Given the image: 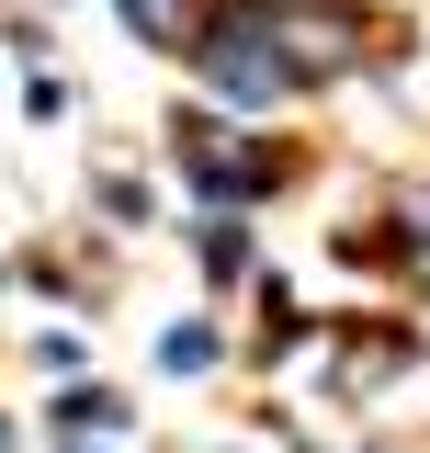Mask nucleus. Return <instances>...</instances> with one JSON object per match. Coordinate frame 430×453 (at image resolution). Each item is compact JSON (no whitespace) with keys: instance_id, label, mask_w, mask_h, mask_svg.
<instances>
[{"instance_id":"obj_1","label":"nucleus","mask_w":430,"mask_h":453,"mask_svg":"<svg viewBox=\"0 0 430 453\" xmlns=\"http://www.w3.org/2000/svg\"><path fill=\"white\" fill-rule=\"evenodd\" d=\"M193 68H204V91L227 113H272L283 91H295V68H283V46H272L261 0H250V12H215L204 35H193Z\"/></svg>"},{"instance_id":"obj_2","label":"nucleus","mask_w":430,"mask_h":453,"mask_svg":"<svg viewBox=\"0 0 430 453\" xmlns=\"http://www.w3.org/2000/svg\"><path fill=\"white\" fill-rule=\"evenodd\" d=\"M170 159L193 170V193H204V216H238L250 193H272V159H238L215 113H181V125H170Z\"/></svg>"},{"instance_id":"obj_3","label":"nucleus","mask_w":430,"mask_h":453,"mask_svg":"<svg viewBox=\"0 0 430 453\" xmlns=\"http://www.w3.org/2000/svg\"><path fill=\"white\" fill-rule=\"evenodd\" d=\"M261 12H272V46L295 68V91L328 80V68H351V12H328V0H261Z\"/></svg>"},{"instance_id":"obj_4","label":"nucleus","mask_w":430,"mask_h":453,"mask_svg":"<svg viewBox=\"0 0 430 453\" xmlns=\"http://www.w3.org/2000/svg\"><path fill=\"white\" fill-rule=\"evenodd\" d=\"M125 419H136V408H125L113 386H68L57 396V442H103V431H125Z\"/></svg>"},{"instance_id":"obj_5","label":"nucleus","mask_w":430,"mask_h":453,"mask_svg":"<svg viewBox=\"0 0 430 453\" xmlns=\"http://www.w3.org/2000/svg\"><path fill=\"white\" fill-rule=\"evenodd\" d=\"M125 23H136L148 46H181V57H193V35H204V23H193V0H125Z\"/></svg>"},{"instance_id":"obj_6","label":"nucleus","mask_w":430,"mask_h":453,"mask_svg":"<svg viewBox=\"0 0 430 453\" xmlns=\"http://www.w3.org/2000/svg\"><path fill=\"white\" fill-rule=\"evenodd\" d=\"M204 273H215V283H238V273H250V226H227V216L204 226Z\"/></svg>"},{"instance_id":"obj_7","label":"nucleus","mask_w":430,"mask_h":453,"mask_svg":"<svg viewBox=\"0 0 430 453\" xmlns=\"http://www.w3.org/2000/svg\"><path fill=\"white\" fill-rule=\"evenodd\" d=\"M159 363H170V374H215V329H170Z\"/></svg>"},{"instance_id":"obj_8","label":"nucleus","mask_w":430,"mask_h":453,"mask_svg":"<svg viewBox=\"0 0 430 453\" xmlns=\"http://www.w3.org/2000/svg\"><path fill=\"white\" fill-rule=\"evenodd\" d=\"M80 453H113V442H80Z\"/></svg>"},{"instance_id":"obj_9","label":"nucleus","mask_w":430,"mask_h":453,"mask_svg":"<svg viewBox=\"0 0 430 453\" xmlns=\"http://www.w3.org/2000/svg\"><path fill=\"white\" fill-rule=\"evenodd\" d=\"M0 453H12V431H0Z\"/></svg>"},{"instance_id":"obj_10","label":"nucleus","mask_w":430,"mask_h":453,"mask_svg":"<svg viewBox=\"0 0 430 453\" xmlns=\"http://www.w3.org/2000/svg\"><path fill=\"white\" fill-rule=\"evenodd\" d=\"M419 273H430V250H419Z\"/></svg>"}]
</instances>
